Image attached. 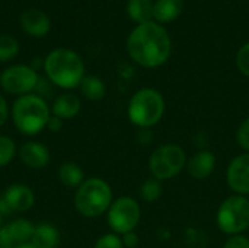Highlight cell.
I'll return each mask as SVG.
<instances>
[{
    "label": "cell",
    "instance_id": "cell-35",
    "mask_svg": "<svg viewBox=\"0 0 249 248\" xmlns=\"http://www.w3.org/2000/svg\"><path fill=\"white\" fill-rule=\"evenodd\" d=\"M1 227H3V216L0 215V228H1Z\"/></svg>",
    "mask_w": 249,
    "mask_h": 248
},
{
    "label": "cell",
    "instance_id": "cell-7",
    "mask_svg": "<svg viewBox=\"0 0 249 248\" xmlns=\"http://www.w3.org/2000/svg\"><path fill=\"white\" fill-rule=\"evenodd\" d=\"M187 165V153L179 145H162L149 158V170L159 181L177 177Z\"/></svg>",
    "mask_w": 249,
    "mask_h": 248
},
{
    "label": "cell",
    "instance_id": "cell-19",
    "mask_svg": "<svg viewBox=\"0 0 249 248\" xmlns=\"http://www.w3.org/2000/svg\"><path fill=\"white\" fill-rule=\"evenodd\" d=\"M127 13L131 20L139 25L152 22L153 19V1L152 0H128Z\"/></svg>",
    "mask_w": 249,
    "mask_h": 248
},
{
    "label": "cell",
    "instance_id": "cell-28",
    "mask_svg": "<svg viewBox=\"0 0 249 248\" xmlns=\"http://www.w3.org/2000/svg\"><path fill=\"white\" fill-rule=\"evenodd\" d=\"M223 248H249V238L244 235H232L225 243Z\"/></svg>",
    "mask_w": 249,
    "mask_h": 248
},
{
    "label": "cell",
    "instance_id": "cell-5",
    "mask_svg": "<svg viewBox=\"0 0 249 248\" xmlns=\"http://www.w3.org/2000/svg\"><path fill=\"white\" fill-rule=\"evenodd\" d=\"M128 118L140 129H149L160 121L165 114V99L162 94L152 88L137 91L127 108Z\"/></svg>",
    "mask_w": 249,
    "mask_h": 248
},
{
    "label": "cell",
    "instance_id": "cell-14",
    "mask_svg": "<svg viewBox=\"0 0 249 248\" xmlns=\"http://www.w3.org/2000/svg\"><path fill=\"white\" fill-rule=\"evenodd\" d=\"M216 167V158L210 151H198L187 161V171L196 180L209 178Z\"/></svg>",
    "mask_w": 249,
    "mask_h": 248
},
{
    "label": "cell",
    "instance_id": "cell-10",
    "mask_svg": "<svg viewBox=\"0 0 249 248\" xmlns=\"http://www.w3.org/2000/svg\"><path fill=\"white\" fill-rule=\"evenodd\" d=\"M228 186L239 196L249 194V152L233 158L226 172Z\"/></svg>",
    "mask_w": 249,
    "mask_h": 248
},
{
    "label": "cell",
    "instance_id": "cell-32",
    "mask_svg": "<svg viewBox=\"0 0 249 248\" xmlns=\"http://www.w3.org/2000/svg\"><path fill=\"white\" fill-rule=\"evenodd\" d=\"M61 127H63V120L58 118V117H55V115H51L50 120H48V123H47V129L50 132H60Z\"/></svg>",
    "mask_w": 249,
    "mask_h": 248
},
{
    "label": "cell",
    "instance_id": "cell-2",
    "mask_svg": "<svg viewBox=\"0 0 249 248\" xmlns=\"http://www.w3.org/2000/svg\"><path fill=\"white\" fill-rule=\"evenodd\" d=\"M45 75L50 82L63 89H73L85 77V64L82 57L69 48L53 50L44 61Z\"/></svg>",
    "mask_w": 249,
    "mask_h": 248
},
{
    "label": "cell",
    "instance_id": "cell-24",
    "mask_svg": "<svg viewBox=\"0 0 249 248\" xmlns=\"http://www.w3.org/2000/svg\"><path fill=\"white\" fill-rule=\"evenodd\" d=\"M16 155V145L7 136H0V168L10 164Z\"/></svg>",
    "mask_w": 249,
    "mask_h": 248
},
{
    "label": "cell",
    "instance_id": "cell-27",
    "mask_svg": "<svg viewBox=\"0 0 249 248\" xmlns=\"http://www.w3.org/2000/svg\"><path fill=\"white\" fill-rule=\"evenodd\" d=\"M236 140L239 143V146L249 152V117L245 118L241 126L238 127V132H236Z\"/></svg>",
    "mask_w": 249,
    "mask_h": 248
},
{
    "label": "cell",
    "instance_id": "cell-13",
    "mask_svg": "<svg viewBox=\"0 0 249 248\" xmlns=\"http://www.w3.org/2000/svg\"><path fill=\"white\" fill-rule=\"evenodd\" d=\"M19 158L28 168L41 170L45 168L50 162V151L42 143L26 142L19 149Z\"/></svg>",
    "mask_w": 249,
    "mask_h": 248
},
{
    "label": "cell",
    "instance_id": "cell-26",
    "mask_svg": "<svg viewBox=\"0 0 249 248\" xmlns=\"http://www.w3.org/2000/svg\"><path fill=\"white\" fill-rule=\"evenodd\" d=\"M236 66L244 76L249 77V42L239 48L236 54Z\"/></svg>",
    "mask_w": 249,
    "mask_h": 248
},
{
    "label": "cell",
    "instance_id": "cell-33",
    "mask_svg": "<svg viewBox=\"0 0 249 248\" xmlns=\"http://www.w3.org/2000/svg\"><path fill=\"white\" fill-rule=\"evenodd\" d=\"M10 212H12V209L9 208V205H7V202H6L4 196H0V215H1V216H6V215H9Z\"/></svg>",
    "mask_w": 249,
    "mask_h": 248
},
{
    "label": "cell",
    "instance_id": "cell-9",
    "mask_svg": "<svg viewBox=\"0 0 249 248\" xmlns=\"http://www.w3.org/2000/svg\"><path fill=\"white\" fill-rule=\"evenodd\" d=\"M39 76L36 70L26 64H16L10 66L3 70L0 75V85L1 88L12 95H28L31 94L38 85Z\"/></svg>",
    "mask_w": 249,
    "mask_h": 248
},
{
    "label": "cell",
    "instance_id": "cell-22",
    "mask_svg": "<svg viewBox=\"0 0 249 248\" xmlns=\"http://www.w3.org/2000/svg\"><path fill=\"white\" fill-rule=\"evenodd\" d=\"M162 196V181L156 180V178H149L146 180L142 187H140V197L147 202V203H153L156 200H159Z\"/></svg>",
    "mask_w": 249,
    "mask_h": 248
},
{
    "label": "cell",
    "instance_id": "cell-4",
    "mask_svg": "<svg viewBox=\"0 0 249 248\" xmlns=\"http://www.w3.org/2000/svg\"><path fill=\"white\" fill-rule=\"evenodd\" d=\"M112 190L98 177L85 180L74 193V208L85 218H98L108 212L112 203Z\"/></svg>",
    "mask_w": 249,
    "mask_h": 248
},
{
    "label": "cell",
    "instance_id": "cell-30",
    "mask_svg": "<svg viewBox=\"0 0 249 248\" xmlns=\"http://www.w3.org/2000/svg\"><path fill=\"white\" fill-rule=\"evenodd\" d=\"M121 241H123V246L125 248H137V246H139V237L134 231L124 234L121 237Z\"/></svg>",
    "mask_w": 249,
    "mask_h": 248
},
{
    "label": "cell",
    "instance_id": "cell-18",
    "mask_svg": "<svg viewBox=\"0 0 249 248\" xmlns=\"http://www.w3.org/2000/svg\"><path fill=\"white\" fill-rule=\"evenodd\" d=\"M58 178L67 189H77L85 181V172L76 162H64L58 168Z\"/></svg>",
    "mask_w": 249,
    "mask_h": 248
},
{
    "label": "cell",
    "instance_id": "cell-15",
    "mask_svg": "<svg viewBox=\"0 0 249 248\" xmlns=\"http://www.w3.org/2000/svg\"><path fill=\"white\" fill-rule=\"evenodd\" d=\"M82 104L77 95L66 92L58 95L51 107V115H55L61 120H71L80 113Z\"/></svg>",
    "mask_w": 249,
    "mask_h": 248
},
{
    "label": "cell",
    "instance_id": "cell-1",
    "mask_svg": "<svg viewBox=\"0 0 249 248\" xmlns=\"http://www.w3.org/2000/svg\"><path fill=\"white\" fill-rule=\"evenodd\" d=\"M127 51L142 67L155 69L168 61L172 51L171 37L158 22H146L137 25L128 35Z\"/></svg>",
    "mask_w": 249,
    "mask_h": 248
},
{
    "label": "cell",
    "instance_id": "cell-8",
    "mask_svg": "<svg viewBox=\"0 0 249 248\" xmlns=\"http://www.w3.org/2000/svg\"><path fill=\"white\" fill-rule=\"evenodd\" d=\"M142 218V210L139 203L128 196L118 197L114 200L107 212V221L109 228L117 235H124L134 231Z\"/></svg>",
    "mask_w": 249,
    "mask_h": 248
},
{
    "label": "cell",
    "instance_id": "cell-31",
    "mask_svg": "<svg viewBox=\"0 0 249 248\" xmlns=\"http://www.w3.org/2000/svg\"><path fill=\"white\" fill-rule=\"evenodd\" d=\"M7 118H9V107H7V102L3 98V95H0V127L4 126Z\"/></svg>",
    "mask_w": 249,
    "mask_h": 248
},
{
    "label": "cell",
    "instance_id": "cell-16",
    "mask_svg": "<svg viewBox=\"0 0 249 248\" xmlns=\"http://www.w3.org/2000/svg\"><path fill=\"white\" fill-rule=\"evenodd\" d=\"M31 243L35 248H57L60 246V231L48 222L35 225Z\"/></svg>",
    "mask_w": 249,
    "mask_h": 248
},
{
    "label": "cell",
    "instance_id": "cell-11",
    "mask_svg": "<svg viewBox=\"0 0 249 248\" xmlns=\"http://www.w3.org/2000/svg\"><path fill=\"white\" fill-rule=\"evenodd\" d=\"M3 196L12 212H26L35 203V194L26 184H12L6 189Z\"/></svg>",
    "mask_w": 249,
    "mask_h": 248
},
{
    "label": "cell",
    "instance_id": "cell-34",
    "mask_svg": "<svg viewBox=\"0 0 249 248\" xmlns=\"http://www.w3.org/2000/svg\"><path fill=\"white\" fill-rule=\"evenodd\" d=\"M15 248H35V247H34V244L29 241V243H20V244H16Z\"/></svg>",
    "mask_w": 249,
    "mask_h": 248
},
{
    "label": "cell",
    "instance_id": "cell-17",
    "mask_svg": "<svg viewBox=\"0 0 249 248\" xmlns=\"http://www.w3.org/2000/svg\"><path fill=\"white\" fill-rule=\"evenodd\" d=\"M184 9V0H156L153 3V19L158 23L174 22Z\"/></svg>",
    "mask_w": 249,
    "mask_h": 248
},
{
    "label": "cell",
    "instance_id": "cell-3",
    "mask_svg": "<svg viewBox=\"0 0 249 248\" xmlns=\"http://www.w3.org/2000/svg\"><path fill=\"white\" fill-rule=\"evenodd\" d=\"M51 117V108L45 99L36 94L19 96L12 107V120L15 127L26 136H35L47 127Z\"/></svg>",
    "mask_w": 249,
    "mask_h": 248
},
{
    "label": "cell",
    "instance_id": "cell-23",
    "mask_svg": "<svg viewBox=\"0 0 249 248\" xmlns=\"http://www.w3.org/2000/svg\"><path fill=\"white\" fill-rule=\"evenodd\" d=\"M19 53V42L10 35H0V61H9Z\"/></svg>",
    "mask_w": 249,
    "mask_h": 248
},
{
    "label": "cell",
    "instance_id": "cell-20",
    "mask_svg": "<svg viewBox=\"0 0 249 248\" xmlns=\"http://www.w3.org/2000/svg\"><path fill=\"white\" fill-rule=\"evenodd\" d=\"M80 88V94L83 95V98L89 99V101H101L105 96L107 88L105 83L101 77L98 76H85L79 85Z\"/></svg>",
    "mask_w": 249,
    "mask_h": 248
},
{
    "label": "cell",
    "instance_id": "cell-29",
    "mask_svg": "<svg viewBox=\"0 0 249 248\" xmlns=\"http://www.w3.org/2000/svg\"><path fill=\"white\" fill-rule=\"evenodd\" d=\"M15 246H16V243H15L7 225L1 227L0 228V248H15Z\"/></svg>",
    "mask_w": 249,
    "mask_h": 248
},
{
    "label": "cell",
    "instance_id": "cell-12",
    "mask_svg": "<svg viewBox=\"0 0 249 248\" xmlns=\"http://www.w3.org/2000/svg\"><path fill=\"white\" fill-rule=\"evenodd\" d=\"M20 26L31 37H44L51 28L50 18L39 9H28L20 15Z\"/></svg>",
    "mask_w": 249,
    "mask_h": 248
},
{
    "label": "cell",
    "instance_id": "cell-25",
    "mask_svg": "<svg viewBox=\"0 0 249 248\" xmlns=\"http://www.w3.org/2000/svg\"><path fill=\"white\" fill-rule=\"evenodd\" d=\"M93 248H124V246H123L121 237L112 232V234H105L99 237Z\"/></svg>",
    "mask_w": 249,
    "mask_h": 248
},
{
    "label": "cell",
    "instance_id": "cell-21",
    "mask_svg": "<svg viewBox=\"0 0 249 248\" xmlns=\"http://www.w3.org/2000/svg\"><path fill=\"white\" fill-rule=\"evenodd\" d=\"M13 240L16 244H20V243H29L32 240V235H34V231H35V225L25 219V218H20V219H15L12 224L7 225Z\"/></svg>",
    "mask_w": 249,
    "mask_h": 248
},
{
    "label": "cell",
    "instance_id": "cell-6",
    "mask_svg": "<svg viewBox=\"0 0 249 248\" xmlns=\"http://www.w3.org/2000/svg\"><path fill=\"white\" fill-rule=\"evenodd\" d=\"M217 227L228 235H241L249 228V200L233 194L222 202L216 215Z\"/></svg>",
    "mask_w": 249,
    "mask_h": 248
}]
</instances>
